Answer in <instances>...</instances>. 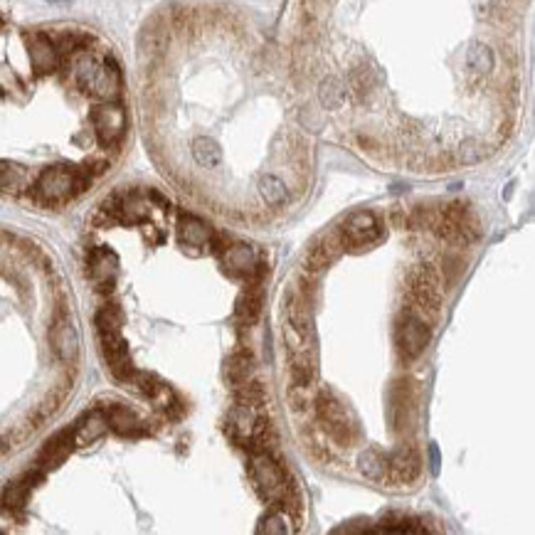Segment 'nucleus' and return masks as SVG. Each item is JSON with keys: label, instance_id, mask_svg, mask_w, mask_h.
<instances>
[{"label": "nucleus", "instance_id": "f257e3e1", "mask_svg": "<svg viewBox=\"0 0 535 535\" xmlns=\"http://www.w3.org/2000/svg\"><path fill=\"white\" fill-rule=\"evenodd\" d=\"M89 182H92V176L84 168L52 166L40 173V178L35 180L33 198L42 205H60L84 193Z\"/></svg>", "mask_w": 535, "mask_h": 535}, {"label": "nucleus", "instance_id": "f03ea898", "mask_svg": "<svg viewBox=\"0 0 535 535\" xmlns=\"http://www.w3.org/2000/svg\"><path fill=\"white\" fill-rule=\"evenodd\" d=\"M409 296H412L414 306L409 309L420 316L430 328H434V323L441 316V276L434 266L422 264L414 269L412 274V287H409Z\"/></svg>", "mask_w": 535, "mask_h": 535}, {"label": "nucleus", "instance_id": "7ed1b4c3", "mask_svg": "<svg viewBox=\"0 0 535 535\" xmlns=\"http://www.w3.org/2000/svg\"><path fill=\"white\" fill-rule=\"evenodd\" d=\"M311 407H314L316 420L323 425V432L328 434V439L333 444H338V447H350L353 444L355 436H358L353 417L346 412V407L333 398L331 392L321 390L314 398V402H311Z\"/></svg>", "mask_w": 535, "mask_h": 535}, {"label": "nucleus", "instance_id": "20e7f679", "mask_svg": "<svg viewBox=\"0 0 535 535\" xmlns=\"http://www.w3.org/2000/svg\"><path fill=\"white\" fill-rule=\"evenodd\" d=\"M338 232H341L343 249H350V252H363V249L375 247L385 239L382 222L368 210H358L353 215H348V220L338 227Z\"/></svg>", "mask_w": 535, "mask_h": 535}, {"label": "nucleus", "instance_id": "39448f33", "mask_svg": "<svg viewBox=\"0 0 535 535\" xmlns=\"http://www.w3.org/2000/svg\"><path fill=\"white\" fill-rule=\"evenodd\" d=\"M387 400H390V422L395 434H409L414 430V422H417V400H420L417 382L409 380V377L395 380Z\"/></svg>", "mask_w": 535, "mask_h": 535}, {"label": "nucleus", "instance_id": "423d86ee", "mask_svg": "<svg viewBox=\"0 0 535 535\" xmlns=\"http://www.w3.org/2000/svg\"><path fill=\"white\" fill-rule=\"evenodd\" d=\"M432 328L414 314L412 309H405L400 319L395 321V348L402 360H414L425 353L430 346Z\"/></svg>", "mask_w": 535, "mask_h": 535}, {"label": "nucleus", "instance_id": "0eeeda50", "mask_svg": "<svg viewBox=\"0 0 535 535\" xmlns=\"http://www.w3.org/2000/svg\"><path fill=\"white\" fill-rule=\"evenodd\" d=\"M89 119L104 146H116L126 133V109L116 101H104L101 106L92 109Z\"/></svg>", "mask_w": 535, "mask_h": 535}, {"label": "nucleus", "instance_id": "6e6552de", "mask_svg": "<svg viewBox=\"0 0 535 535\" xmlns=\"http://www.w3.org/2000/svg\"><path fill=\"white\" fill-rule=\"evenodd\" d=\"M420 471H422V457L412 441H407L405 447L395 449V452L387 457V474L382 484L409 486L412 481H417Z\"/></svg>", "mask_w": 535, "mask_h": 535}, {"label": "nucleus", "instance_id": "1a4fd4ad", "mask_svg": "<svg viewBox=\"0 0 535 535\" xmlns=\"http://www.w3.org/2000/svg\"><path fill=\"white\" fill-rule=\"evenodd\" d=\"M84 92L101 101L119 99V94H121V69H119L114 57H106L104 62H99L94 77H92V82L87 84Z\"/></svg>", "mask_w": 535, "mask_h": 535}, {"label": "nucleus", "instance_id": "9d476101", "mask_svg": "<svg viewBox=\"0 0 535 535\" xmlns=\"http://www.w3.org/2000/svg\"><path fill=\"white\" fill-rule=\"evenodd\" d=\"M50 346H52V350H55V355L62 360V363H67V365L77 363V358H79V336H77V328L72 325V321H69V316L67 314H60L55 323H52Z\"/></svg>", "mask_w": 535, "mask_h": 535}, {"label": "nucleus", "instance_id": "9b49d317", "mask_svg": "<svg viewBox=\"0 0 535 535\" xmlns=\"http://www.w3.org/2000/svg\"><path fill=\"white\" fill-rule=\"evenodd\" d=\"M89 276L96 284V291H114L116 274H119V257L106 247H94L89 252Z\"/></svg>", "mask_w": 535, "mask_h": 535}, {"label": "nucleus", "instance_id": "f8f14e48", "mask_svg": "<svg viewBox=\"0 0 535 535\" xmlns=\"http://www.w3.org/2000/svg\"><path fill=\"white\" fill-rule=\"evenodd\" d=\"M341 252H343L341 232H338V230L325 232V235H321V237L309 247V252H306L304 269L314 271V274H321L325 266H331L333 262L341 257Z\"/></svg>", "mask_w": 535, "mask_h": 535}, {"label": "nucleus", "instance_id": "ddd939ff", "mask_svg": "<svg viewBox=\"0 0 535 535\" xmlns=\"http://www.w3.org/2000/svg\"><path fill=\"white\" fill-rule=\"evenodd\" d=\"M28 55L37 74H50L60 67V52H57L55 42L47 33L28 35Z\"/></svg>", "mask_w": 535, "mask_h": 535}, {"label": "nucleus", "instance_id": "4468645a", "mask_svg": "<svg viewBox=\"0 0 535 535\" xmlns=\"http://www.w3.org/2000/svg\"><path fill=\"white\" fill-rule=\"evenodd\" d=\"M72 449H74V427L57 432V434L42 447V452H40L37 469L44 471V469H55V466H60V464L72 454Z\"/></svg>", "mask_w": 535, "mask_h": 535}, {"label": "nucleus", "instance_id": "2eb2a0df", "mask_svg": "<svg viewBox=\"0 0 535 535\" xmlns=\"http://www.w3.org/2000/svg\"><path fill=\"white\" fill-rule=\"evenodd\" d=\"M262 304H264V282L260 279H249V287L242 291L237 301V321L242 325H254L262 314Z\"/></svg>", "mask_w": 535, "mask_h": 535}, {"label": "nucleus", "instance_id": "dca6fc26", "mask_svg": "<svg viewBox=\"0 0 535 535\" xmlns=\"http://www.w3.org/2000/svg\"><path fill=\"white\" fill-rule=\"evenodd\" d=\"M101 412H104V420H106V425H109V430H114L116 434L138 436L146 432L144 422L138 420L128 407H124V405H109V407H104Z\"/></svg>", "mask_w": 535, "mask_h": 535}, {"label": "nucleus", "instance_id": "f3484780", "mask_svg": "<svg viewBox=\"0 0 535 535\" xmlns=\"http://www.w3.org/2000/svg\"><path fill=\"white\" fill-rule=\"evenodd\" d=\"M319 375V365H316V350H301V353L289 355V377L291 385L311 387Z\"/></svg>", "mask_w": 535, "mask_h": 535}, {"label": "nucleus", "instance_id": "a211bd4d", "mask_svg": "<svg viewBox=\"0 0 535 535\" xmlns=\"http://www.w3.org/2000/svg\"><path fill=\"white\" fill-rule=\"evenodd\" d=\"M225 271H230L232 276H249L257 264V257H254V249L247 244H235V247H227L220 254Z\"/></svg>", "mask_w": 535, "mask_h": 535}, {"label": "nucleus", "instance_id": "6ab92c4d", "mask_svg": "<svg viewBox=\"0 0 535 535\" xmlns=\"http://www.w3.org/2000/svg\"><path fill=\"white\" fill-rule=\"evenodd\" d=\"M109 430L104 420V412L101 409H94V412H89L79 425H74V447H89V444H94L96 439L104 436V432Z\"/></svg>", "mask_w": 535, "mask_h": 535}, {"label": "nucleus", "instance_id": "aec40b11", "mask_svg": "<svg viewBox=\"0 0 535 535\" xmlns=\"http://www.w3.org/2000/svg\"><path fill=\"white\" fill-rule=\"evenodd\" d=\"M252 373H254L252 350H247V348L235 350V353L230 355V360H227V377H230L232 385L237 387L242 385V382H247L249 377H252Z\"/></svg>", "mask_w": 535, "mask_h": 535}, {"label": "nucleus", "instance_id": "412c9836", "mask_svg": "<svg viewBox=\"0 0 535 535\" xmlns=\"http://www.w3.org/2000/svg\"><path fill=\"white\" fill-rule=\"evenodd\" d=\"M212 237V227L205 225L200 217L195 215H182L180 220V239L190 247H205Z\"/></svg>", "mask_w": 535, "mask_h": 535}, {"label": "nucleus", "instance_id": "4be33fe9", "mask_svg": "<svg viewBox=\"0 0 535 535\" xmlns=\"http://www.w3.org/2000/svg\"><path fill=\"white\" fill-rule=\"evenodd\" d=\"M30 491H33V489L25 484V479L12 481L10 486H6V491H3V496H0V503H3V508H6L10 516H20L22 508H25V503H28Z\"/></svg>", "mask_w": 535, "mask_h": 535}, {"label": "nucleus", "instance_id": "5701e85b", "mask_svg": "<svg viewBox=\"0 0 535 535\" xmlns=\"http://www.w3.org/2000/svg\"><path fill=\"white\" fill-rule=\"evenodd\" d=\"M235 402H237V405H247V407H252V409H262L266 405L264 385L249 377L247 382H242V385L235 387Z\"/></svg>", "mask_w": 535, "mask_h": 535}, {"label": "nucleus", "instance_id": "b1692460", "mask_svg": "<svg viewBox=\"0 0 535 535\" xmlns=\"http://www.w3.org/2000/svg\"><path fill=\"white\" fill-rule=\"evenodd\" d=\"M358 464H360V471H363L365 479L377 481V484L385 481V474H387V457L385 454H380L377 449H370V452L360 454Z\"/></svg>", "mask_w": 535, "mask_h": 535}, {"label": "nucleus", "instance_id": "393cba45", "mask_svg": "<svg viewBox=\"0 0 535 535\" xmlns=\"http://www.w3.org/2000/svg\"><path fill=\"white\" fill-rule=\"evenodd\" d=\"M493 62H496L493 60V50L484 42H474L469 47V52H466V65H469V69L476 74H481V77L491 72Z\"/></svg>", "mask_w": 535, "mask_h": 535}, {"label": "nucleus", "instance_id": "a878e982", "mask_svg": "<svg viewBox=\"0 0 535 535\" xmlns=\"http://www.w3.org/2000/svg\"><path fill=\"white\" fill-rule=\"evenodd\" d=\"M25 188V171L10 160H0V193H20Z\"/></svg>", "mask_w": 535, "mask_h": 535}, {"label": "nucleus", "instance_id": "bb28decb", "mask_svg": "<svg viewBox=\"0 0 535 535\" xmlns=\"http://www.w3.org/2000/svg\"><path fill=\"white\" fill-rule=\"evenodd\" d=\"M260 195L264 198L266 205H271V207H279V205L287 203V185H284L282 180L276 176H264L260 180Z\"/></svg>", "mask_w": 535, "mask_h": 535}, {"label": "nucleus", "instance_id": "cd10ccee", "mask_svg": "<svg viewBox=\"0 0 535 535\" xmlns=\"http://www.w3.org/2000/svg\"><path fill=\"white\" fill-rule=\"evenodd\" d=\"M124 325V311L116 304H109L96 314V331L99 333H119Z\"/></svg>", "mask_w": 535, "mask_h": 535}, {"label": "nucleus", "instance_id": "c85d7f7f", "mask_svg": "<svg viewBox=\"0 0 535 535\" xmlns=\"http://www.w3.org/2000/svg\"><path fill=\"white\" fill-rule=\"evenodd\" d=\"M193 155H195V160H198L200 166H207V168L217 166L220 158H222L217 144L215 141H210V138H198V141L193 144Z\"/></svg>", "mask_w": 535, "mask_h": 535}, {"label": "nucleus", "instance_id": "c756f323", "mask_svg": "<svg viewBox=\"0 0 535 535\" xmlns=\"http://www.w3.org/2000/svg\"><path fill=\"white\" fill-rule=\"evenodd\" d=\"M319 94H321V104H323L325 109H338V106L346 101V89H343V84L333 77H328L323 84H321Z\"/></svg>", "mask_w": 535, "mask_h": 535}, {"label": "nucleus", "instance_id": "7c9ffc66", "mask_svg": "<svg viewBox=\"0 0 535 535\" xmlns=\"http://www.w3.org/2000/svg\"><path fill=\"white\" fill-rule=\"evenodd\" d=\"M287 400H289V407H291L294 414H306V409H309L311 402H314V398H311V387L291 385L287 392Z\"/></svg>", "mask_w": 535, "mask_h": 535}, {"label": "nucleus", "instance_id": "2f4dec72", "mask_svg": "<svg viewBox=\"0 0 535 535\" xmlns=\"http://www.w3.org/2000/svg\"><path fill=\"white\" fill-rule=\"evenodd\" d=\"M289 516L284 513V511H276V508H271L269 516H264L262 518V525L257 528V533H289Z\"/></svg>", "mask_w": 535, "mask_h": 535}, {"label": "nucleus", "instance_id": "473e14b6", "mask_svg": "<svg viewBox=\"0 0 535 535\" xmlns=\"http://www.w3.org/2000/svg\"><path fill=\"white\" fill-rule=\"evenodd\" d=\"M484 155H486L484 144L476 141V138H466V141L459 146V160H461V163H479Z\"/></svg>", "mask_w": 535, "mask_h": 535}, {"label": "nucleus", "instance_id": "72a5a7b5", "mask_svg": "<svg viewBox=\"0 0 535 535\" xmlns=\"http://www.w3.org/2000/svg\"><path fill=\"white\" fill-rule=\"evenodd\" d=\"M12 87H17V79L12 77L10 69H3V67H0V94L8 92V89H12Z\"/></svg>", "mask_w": 535, "mask_h": 535}]
</instances>
